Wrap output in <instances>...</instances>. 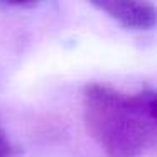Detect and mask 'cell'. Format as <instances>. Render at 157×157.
Masks as SVG:
<instances>
[{
  "label": "cell",
  "instance_id": "1",
  "mask_svg": "<svg viewBox=\"0 0 157 157\" xmlns=\"http://www.w3.org/2000/svg\"><path fill=\"white\" fill-rule=\"evenodd\" d=\"M88 130L112 157H135L154 142L157 101L154 91L123 95L91 85L85 91Z\"/></svg>",
  "mask_w": 157,
  "mask_h": 157
},
{
  "label": "cell",
  "instance_id": "2",
  "mask_svg": "<svg viewBox=\"0 0 157 157\" xmlns=\"http://www.w3.org/2000/svg\"><path fill=\"white\" fill-rule=\"evenodd\" d=\"M96 5L127 29L149 31L155 24V9L150 0H98Z\"/></svg>",
  "mask_w": 157,
  "mask_h": 157
},
{
  "label": "cell",
  "instance_id": "3",
  "mask_svg": "<svg viewBox=\"0 0 157 157\" xmlns=\"http://www.w3.org/2000/svg\"><path fill=\"white\" fill-rule=\"evenodd\" d=\"M12 154V145L9 142L7 135H5L4 128L0 127V157H10Z\"/></svg>",
  "mask_w": 157,
  "mask_h": 157
},
{
  "label": "cell",
  "instance_id": "4",
  "mask_svg": "<svg viewBox=\"0 0 157 157\" xmlns=\"http://www.w3.org/2000/svg\"><path fill=\"white\" fill-rule=\"evenodd\" d=\"M9 5H15V7H32L39 2V0H2Z\"/></svg>",
  "mask_w": 157,
  "mask_h": 157
},
{
  "label": "cell",
  "instance_id": "5",
  "mask_svg": "<svg viewBox=\"0 0 157 157\" xmlns=\"http://www.w3.org/2000/svg\"><path fill=\"white\" fill-rule=\"evenodd\" d=\"M93 2H95V4H96V2H98V0H93Z\"/></svg>",
  "mask_w": 157,
  "mask_h": 157
}]
</instances>
